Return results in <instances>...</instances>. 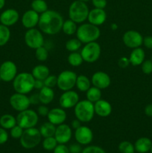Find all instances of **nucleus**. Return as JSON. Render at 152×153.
Listing matches in <instances>:
<instances>
[{"label": "nucleus", "mask_w": 152, "mask_h": 153, "mask_svg": "<svg viewBox=\"0 0 152 153\" xmlns=\"http://www.w3.org/2000/svg\"><path fill=\"white\" fill-rule=\"evenodd\" d=\"M63 22V16L58 12L47 10L40 14L38 26L40 31L44 34L54 35L62 30Z\"/></svg>", "instance_id": "obj_1"}, {"label": "nucleus", "mask_w": 152, "mask_h": 153, "mask_svg": "<svg viewBox=\"0 0 152 153\" xmlns=\"http://www.w3.org/2000/svg\"><path fill=\"white\" fill-rule=\"evenodd\" d=\"M35 79L31 73H20L13 80V88L16 93L28 94L34 89Z\"/></svg>", "instance_id": "obj_2"}, {"label": "nucleus", "mask_w": 152, "mask_h": 153, "mask_svg": "<svg viewBox=\"0 0 152 153\" xmlns=\"http://www.w3.org/2000/svg\"><path fill=\"white\" fill-rule=\"evenodd\" d=\"M77 38L82 43L96 41L101 35V31L98 26L89 23H83L77 28L76 31Z\"/></svg>", "instance_id": "obj_3"}, {"label": "nucleus", "mask_w": 152, "mask_h": 153, "mask_svg": "<svg viewBox=\"0 0 152 153\" xmlns=\"http://www.w3.org/2000/svg\"><path fill=\"white\" fill-rule=\"evenodd\" d=\"M74 112L76 118L81 123L90 122L95 114L94 103L87 100L79 101L74 107Z\"/></svg>", "instance_id": "obj_4"}, {"label": "nucleus", "mask_w": 152, "mask_h": 153, "mask_svg": "<svg viewBox=\"0 0 152 153\" xmlns=\"http://www.w3.org/2000/svg\"><path fill=\"white\" fill-rule=\"evenodd\" d=\"M89 12V7L86 2L75 0L69 6V17L76 23H82L87 19Z\"/></svg>", "instance_id": "obj_5"}, {"label": "nucleus", "mask_w": 152, "mask_h": 153, "mask_svg": "<svg viewBox=\"0 0 152 153\" xmlns=\"http://www.w3.org/2000/svg\"><path fill=\"white\" fill-rule=\"evenodd\" d=\"M42 135L40 130L35 127L24 129L22 136L19 138L21 146L27 149H33L40 144Z\"/></svg>", "instance_id": "obj_6"}, {"label": "nucleus", "mask_w": 152, "mask_h": 153, "mask_svg": "<svg viewBox=\"0 0 152 153\" xmlns=\"http://www.w3.org/2000/svg\"><path fill=\"white\" fill-rule=\"evenodd\" d=\"M16 124L23 129L33 128L37 126L39 120L38 114L31 109H26L20 111L16 117Z\"/></svg>", "instance_id": "obj_7"}, {"label": "nucleus", "mask_w": 152, "mask_h": 153, "mask_svg": "<svg viewBox=\"0 0 152 153\" xmlns=\"http://www.w3.org/2000/svg\"><path fill=\"white\" fill-rule=\"evenodd\" d=\"M101 49L97 42H91L85 44L80 52L83 61L87 63H94L98 61L101 55Z\"/></svg>", "instance_id": "obj_8"}, {"label": "nucleus", "mask_w": 152, "mask_h": 153, "mask_svg": "<svg viewBox=\"0 0 152 153\" xmlns=\"http://www.w3.org/2000/svg\"><path fill=\"white\" fill-rule=\"evenodd\" d=\"M77 74L71 70H63L58 76L57 86L63 91L72 90L76 85Z\"/></svg>", "instance_id": "obj_9"}, {"label": "nucleus", "mask_w": 152, "mask_h": 153, "mask_svg": "<svg viewBox=\"0 0 152 153\" xmlns=\"http://www.w3.org/2000/svg\"><path fill=\"white\" fill-rule=\"evenodd\" d=\"M25 44L29 48L36 49L37 48L43 46L44 44V37L42 31L37 28H30L26 31L25 34Z\"/></svg>", "instance_id": "obj_10"}, {"label": "nucleus", "mask_w": 152, "mask_h": 153, "mask_svg": "<svg viewBox=\"0 0 152 153\" xmlns=\"http://www.w3.org/2000/svg\"><path fill=\"white\" fill-rule=\"evenodd\" d=\"M17 75V67L11 61H6L0 65V79L4 82H10Z\"/></svg>", "instance_id": "obj_11"}, {"label": "nucleus", "mask_w": 152, "mask_h": 153, "mask_svg": "<svg viewBox=\"0 0 152 153\" xmlns=\"http://www.w3.org/2000/svg\"><path fill=\"white\" fill-rule=\"evenodd\" d=\"M122 40L127 47L134 49L140 47L142 45L143 37L139 31L135 30H129L124 34Z\"/></svg>", "instance_id": "obj_12"}, {"label": "nucleus", "mask_w": 152, "mask_h": 153, "mask_svg": "<svg viewBox=\"0 0 152 153\" xmlns=\"http://www.w3.org/2000/svg\"><path fill=\"white\" fill-rule=\"evenodd\" d=\"M9 102L12 108L19 112L26 110L31 105L29 97H27L26 94H19V93L13 94L10 97Z\"/></svg>", "instance_id": "obj_13"}, {"label": "nucleus", "mask_w": 152, "mask_h": 153, "mask_svg": "<svg viewBox=\"0 0 152 153\" xmlns=\"http://www.w3.org/2000/svg\"><path fill=\"white\" fill-rule=\"evenodd\" d=\"M79 102V96L77 92L69 90L63 91L59 99V104L63 109H69L74 108Z\"/></svg>", "instance_id": "obj_14"}, {"label": "nucleus", "mask_w": 152, "mask_h": 153, "mask_svg": "<svg viewBox=\"0 0 152 153\" xmlns=\"http://www.w3.org/2000/svg\"><path fill=\"white\" fill-rule=\"evenodd\" d=\"M75 138L80 145H88L92 141L93 133L90 128L81 126L75 131Z\"/></svg>", "instance_id": "obj_15"}, {"label": "nucleus", "mask_w": 152, "mask_h": 153, "mask_svg": "<svg viewBox=\"0 0 152 153\" xmlns=\"http://www.w3.org/2000/svg\"><path fill=\"white\" fill-rule=\"evenodd\" d=\"M72 136V131L69 126L63 123L56 127L54 137H55L58 143L66 144L71 140Z\"/></svg>", "instance_id": "obj_16"}, {"label": "nucleus", "mask_w": 152, "mask_h": 153, "mask_svg": "<svg viewBox=\"0 0 152 153\" xmlns=\"http://www.w3.org/2000/svg\"><path fill=\"white\" fill-rule=\"evenodd\" d=\"M91 83L94 87L104 90L108 88L111 83V79L107 73L102 71H98L92 76Z\"/></svg>", "instance_id": "obj_17"}, {"label": "nucleus", "mask_w": 152, "mask_h": 153, "mask_svg": "<svg viewBox=\"0 0 152 153\" xmlns=\"http://www.w3.org/2000/svg\"><path fill=\"white\" fill-rule=\"evenodd\" d=\"M19 14L16 10L13 8H8L4 10L0 15V22L6 26H12L18 22Z\"/></svg>", "instance_id": "obj_18"}, {"label": "nucleus", "mask_w": 152, "mask_h": 153, "mask_svg": "<svg viewBox=\"0 0 152 153\" xmlns=\"http://www.w3.org/2000/svg\"><path fill=\"white\" fill-rule=\"evenodd\" d=\"M66 113L63 108H54L49 110L47 115L49 122L55 126L64 123L66 120Z\"/></svg>", "instance_id": "obj_19"}, {"label": "nucleus", "mask_w": 152, "mask_h": 153, "mask_svg": "<svg viewBox=\"0 0 152 153\" xmlns=\"http://www.w3.org/2000/svg\"><path fill=\"white\" fill-rule=\"evenodd\" d=\"M89 23L94 25H101L107 19V13L104 9L93 8L89 10L87 17Z\"/></svg>", "instance_id": "obj_20"}, {"label": "nucleus", "mask_w": 152, "mask_h": 153, "mask_svg": "<svg viewBox=\"0 0 152 153\" xmlns=\"http://www.w3.org/2000/svg\"><path fill=\"white\" fill-rule=\"evenodd\" d=\"M40 14L34 10H28L23 13L22 17V24L25 28H33L38 25Z\"/></svg>", "instance_id": "obj_21"}, {"label": "nucleus", "mask_w": 152, "mask_h": 153, "mask_svg": "<svg viewBox=\"0 0 152 153\" xmlns=\"http://www.w3.org/2000/svg\"><path fill=\"white\" fill-rule=\"evenodd\" d=\"M95 114L101 117L110 116L112 113V105L109 102L104 100H99L94 104Z\"/></svg>", "instance_id": "obj_22"}, {"label": "nucleus", "mask_w": 152, "mask_h": 153, "mask_svg": "<svg viewBox=\"0 0 152 153\" xmlns=\"http://www.w3.org/2000/svg\"><path fill=\"white\" fill-rule=\"evenodd\" d=\"M145 54L144 49H142L141 47L136 48L133 49L130 55V64L134 67L139 66L145 61Z\"/></svg>", "instance_id": "obj_23"}, {"label": "nucleus", "mask_w": 152, "mask_h": 153, "mask_svg": "<svg viewBox=\"0 0 152 153\" xmlns=\"http://www.w3.org/2000/svg\"><path fill=\"white\" fill-rule=\"evenodd\" d=\"M152 141L150 138L146 137H139L134 143L135 151L138 153H147L151 151Z\"/></svg>", "instance_id": "obj_24"}, {"label": "nucleus", "mask_w": 152, "mask_h": 153, "mask_svg": "<svg viewBox=\"0 0 152 153\" xmlns=\"http://www.w3.org/2000/svg\"><path fill=\"white\" fill-rule=\"evenodd\" d=\"M38 94L40 103L43 105H49V103L53 101L54 98H55V92L52 88H48L46 86L40 90Z\"/></svg>", "instance_id": "obj_25"}, {"label": "nucleus", "mask_w": 152, "mask_h": 153, "mask_svg": "<svg viewBox=\"0 0 152 153\" xmlns=\"http://www.w3.org/2000/svg\"><path fill=\"white\" fill-rule=\"evenodd\" d=\"M31 74L35 79L45 80L50 75V70H49V67H46V65L40 64L32 69Z\"/></svg>", "instance_id": "obj_26"}, {"label": "nucleus", "mask_w": 152, "mask_h": 153, "mask_svg": "<svg viewBox=\"0 0 152 153\" xmlns=\"http://www.w3.org/2000/svg\"><path fill=\"white\" fill-rule=\"evenodd\" d=\"M16 125V119L13 115L5 114L0 117V126L4 129H10Z\"/></svg>", "instance_id": "obj_27"}, {"label": "nucleus", "mask_w": 152, "mask_h": 153, "mask_svg": "<svg viewBox=\"0 0 152 153\" xmlns=\"http://www.w3.org/2000/svg\"><path fill=\"white\" fill-rule=\"evenodd\" d=\"M91 84L92 83L89 78L84 75H80L77 76L75 86L81 92H86L91 87Z\"/></svg>", "instance_id": "obj_28"}, {"label": "nucleus", "mask_w": 152, "mask_h": 153, "mask_svg": "<svg viewBox=\"0 0 152 153\" xmlns=\"http://www.w3.org/2000/svg\"><path fill=\"white\" fill-rule=\"evenodd\" d=\"M39 130H40L42 137H43L44 138L45 137H53V136H55L56 126L50 122H46L42 124Z\"/></svg>", "instance_id": "obj_29"}, {"label": "nucleus", "mask_w": 152, "mask_h": 153, "mask_svg": "<svg viewBox=\"0 0 152 153\" xmlns=\"http://www.w3.org/2000/svg\"><path fill=\"white\" fill-rule=\"evenodd\" d=\"M86 100L92 103L96 102L101 98V91L96 87H90L86 92Z\"/></svg>", "instance_id": "obj_30"}, {"label": "nucleus", "mask_w": 152, "mask_h": 153, "mask_svg": "<svg viewBox=\"0 0 152 153\" xmlns=\"http://www.w3.org/2000/svg\"><path fill=\"white\" fill-rule=\"evenodd\" d=\"M77 29V23L72 19H67V20L64 21L63 23L62 31L66 35H72V34H75Z\"/></svg>", "instance_id": "obj_31"}, {"label": "nucleus", "mask_w": 152, "mask_h": 153, "mask_svg": "<svg viewBox=\"0 0 152 153\" xmlns=\"http://www.w3.org/2000/svg\"><path fill=\"white\" fill-rule=\"evenodd\" d=\"M67 61H68V63L70 65L72 66V67H77L81 65L83 60L82 58L80 53L77 52H73L69 55L68 58H67Z\"/></svg>", "instance_id": "obj_32"}, {"label": "nucleus", "mask_w": 152, "mask_h": 153, "mask_svg": "<svg viewBox=\"0 0 152 153\" xmlns=\"http://www.w3.org/2000/svg\"><path fill=\"white\" fill-rule=\"evenodd\" d=\"M31 6V9L39 14H41L48 10V4L45 0H33Z\"/></svg>", "instance_id": "obj_33"}, {"label": "nucleus", "mask_w": 152, "mask_h": 153, "mask_svg": "<svg viewBox=\"0 0 152 153\" xmlns=\"http://www.w3.org/2000/svg\"><path fill=\"white\" fill-rule=\"evenodd\" d=\"M10 37V31L6 25L0 24V46L7 44Z\"/></svg>", "instance_id": "obj_34"}, {"label": "nucleus", "mask_w": 152, "mask_h": 153, "mask_svg": "<svg viewBox=\"0 0 152 153\" xmlns=\"http://www.w3.org/2000/svg\"><path fill=\"white\" fill-rule=\"evenodd\" d=\"M81 42L77 38H72L67 40L65 47L66 50H68L70 52H77L81 46Z\"/></svg>", "instance_id": "obj_35"}, {"label": "nucleus", "mask_w": 152, "mask_h": 153, "mask_svg": "<svg viewBox=\"0 0 152 153\" xmlns=\"http://www.w3.org/2000/svg\"><path fill=\"white\" fill-rule=\"evenodd\" d=\"M58 143L55 137H45L43 140V147L45 150L47 151H52L55 149V148L58 146Z\"/></svg>", "instance_id": "obj_36"}, {"label": "nucleus", "mask_w": 152, "mask_h": 153, "mask_svg": "<svg viewBox=\"0 0 152 153\" xmlns=\"http://www.w3.org/2000/svg\"><path fill=\"white\" fill-rule=\"evenodd\" d=\"M119 150L121 153H134L135 152V148L134 144L131 143L130 141H122L119 145Z\"/></svg>", "instance_id": "obj_37"}, {"label": "nucleus", "mask_w": 152, "mask_h": 153, "mask_svg": "<svg viewBox=\"0 0 152 153\" xmlns=\"http://www.w3.org/2000/svg\"><path fill=\"white\" fill-rule=\"evenodd\" d=\"M35 57L40 62H43L46 61L48 59L49 57V52H48L47 49L44 46H40V47L37 48L35 49Z\"/></svg>", "instance_id": "obj_38"}, {"label": "nucleus", "mask_w": 152, "mask_h": 153, "mask_svg": "<svg viewBox=\"0 0 152 153\" xmlns=\"http://www.w3.org/2000/svg\"><path fill=\"white\" fill-rule=\"evenodd\" d=\"M10 134L11 137L14 139H19L22 136V133H23L24 129L21 126H19V125L16 124L15 126H13V128H10Z\"/></svg>", "instance_id": "obj_39"}, {"label": "nucleus", "mask_w": 152, "mask_h": 153, "mask_svg": "<svg viewBox=\"0 0 152 153\" xmlns=\"http://www.w3.org/2000/svg\"><path fill=\"white\" fill-rule=\"evenodd\" d=\"M43 82H44L45 86L48 87V88H53L54 87L57 85L58 76H56L55 75H49L45 80H43Z\"/></svg>", "instance_id": "obj_40"}, {"label": "nucleus", "mask_w": 152, "mask_h": 153, "mask_svg": "<svg viewBox=\"0 0 152 153\" xmlns=\"http://www.w3.org/2000/svg\"><path fill=\"white\" fill-rule=\"evenodd\" d=\"M142 71L144 74L149 75L152 73V61L151 60H145L142 62Z\"/></svg>", "instance_id": "obj_41"}, {"label": "nucleus", "mask_w": 152, "mask_h": 153, "mask_svg": "<svg viewBox=\"0 0 152 153\" xmlns=\"http://www.w3.org/2000/svg\"><path fill=\"white\" fill-rule=\"evenodd\" d=\"M81 153H106L101 147L98 146H89L82 150Z\"/></svg>", "instance_id": "obj_42"}, {"label": "nucleus", "mask_w": 152, "mask_h": 153, "mask_svg": "<svg viewBox=\"0 0 152 153\" xmlns=\"http://www.w3.org/2000/svg\"><path fill=\"white\" fill-rule=\"evenodd\" d=\"M8 140V133L6 129L0 127V145L4 144Z\"/></svg>", "instance_id": "obj_43"}, {"label": "nucleus", "mask_w": 152, "mask_h": 153, "mask_svg": "<svg viewBox=\"0 0 152 153\" xmlns=\"http://www.w3.org/2000/svg\"><path fill=\"white\" fill-rule=\"evenodd\" d=\"M53 151L54 153H70L69 147H67L65 144H60V143H58Z\"/></svg>", "instance_id": "obj_44"}, {"label": "nucleus", "mask_w": 152, "mask_h": 153, "mask_svg": "<svg viewBox=\"0 0 152 153\" xmlns=\"http://www.w3.org/2000/svg\"><path fill=\"white\" fill-rule=\"evenodd\" d=\"M49 108L46 106V105H43L42 104L41 105L39 106L37 108V114L38 115H40L42 117H46L49 114Z\"/></svg>", "instance_id": "obj_45"}, {"label": "nucleus", "mask_w": 152, "mask_h": 153, "mask_svg": "<svg viewBox=\"0 0 152 153\" xmlns=\"http://www.w3.org/2000/svg\"><path fill=\"white\" fill-rule=\"evenodd\" d=\"M92 4L95 8L104 9L107 6V0H91Z\"/></svg>", "instance_id": "obj_46"}, {"label": "nucleus", "mask_w": 152, "mask_h": 153, "mask_svg": "<svg viewBox=\"0 0 152 153\" xmlns=\"http://www.w3.org/2000/svg\"><path fill=\"white\" fill-rule=\"evenodd\" d=\"M130 64V61L129 58H126V57H122L119 59L118 61V65L121 68H126L129 66Z\"/></svg>", "instance_id": "obj_47"}, {"label": "nucleus", "mask_w": 152, "mask_h": 153, "mask_svg": "<svg viewBox=\"0 0 152 153\" xmlns=\"http://www.w3.org/2000/svg\"><path fill=\"white\" fill-rule=\"evenodd\" d=\"M70 153H81L82 152V148L80 146V143H73V144L70 145L69 147Z\"/></svg>", "instance_id": "obj_48"}, {"label": "nucleus", "mask_w": 152, "mask_h": 153, "mask_svg": "<svg viewBox=\"0 0 152 153\" xmlns=\"http://www.w3.org/2000/svg\"><path fill=\"white\" fill-rule=\"evenodd\" d=\"M142 44L147 49H152V36H146L143 38Z\"/></svg>", "instance_id": "obj_49"}, {"label": "nucleus", "mask_w": 152, "mask_h": 153, "mask_svg": "<svg viewBox=\"0 0 152 153\" xmlns=\"http://www.w3.org/2000/svg\"><path fill=\"white\" fill-rule=\"evenodd\" d=\"M29 101L31 105H38L40 102V97H39L38 94H35L31 95L29 97Z\"/></svg>", "instance_id": "obj_50"}, {"label": "nucleus", "mask_w": 152, "mask_h": 153, "mask_svg": "<svg viewBox=\"0 0 152 153\" xmlns=\"http://www.w3.org/2000/svg\"><path fill=\"white\" fill-rule=\"evenodd\" d=\"M45 86L43 80H39V79H35L34 82V88L37 90H40Z\"/></svg>", "instance_id": "obj_51"}, {"label": "nucleus", "mask_w": 152, "mask_h": 153, "mask_svg": "<svg viewBox=\"0 0 152 153\" xmlns=\"http://www.w3.org/2000/svg\"><path fill=\"white\" fill-rule=\"evenodd\" d=\"M71 126H72V128H74L75 130H76L77 128H78L79 127L81 126V122H80L78 119L76 118V119L73 120L72 121Z\"/></svg>", "instance_id": "obj_52"}, {"label": "nucleus", "mask_w": 152, "mask_h": 153, "mask_svg": "<svg viewBox=\"0 0 152 153\" xmlns=\"http://www.w3.org/2000/svg\"><path fill=\"white\" fill-rule=\"evenodd\" d=\"M145 114L148 117H152V104H148L145 108Z\"/></svg>", "instance_id": "obj_53"}, {"label": "nucleus", "mask_w": 152, "mask_h": 153, "mask_svg": "<svg viewBox=\"0 0 152 153\" xmlns=\"http://www.w3.org/2000/svg\"><path fill=\"white\" fill-rule=\"evenodd\" d=\"M110 28H111V29L113 30V31H116L118 28V25L116 23H112L111 25H110Z\"/></svg>", "instance_id": "obj_54"}, {"label": "nucleus", "mask_w": 152, "mask_h": 153, "mask_svg": "<svg viewBox=\"0 0 152 153\" xmlns=\"http://www.w3.org/2000/svg\"><path fill=\"white\" fill-rule=\"evenodd\" d=\"M4 4H5V0H0V10L4 7Z\"/></svg>", "instance_id": "obj_55"}, {"label": "nucleus", "mask_w": 152, "mask_h": 153, "mask_svg": "<svg viewBox=\"0 0 152 153\" xmlns=\"http://www.w3.org/2000/svg\"><path fill=\"white\" fill-rule=\"evenodd\" d=\"M79 1H84V2H86V1H90V0H79Z\"/></svg>", "instance_id": "obj_56"}, {"label": "nucleus", "mask_w": 152, "mask_h": 153, "mask_svg": "<svg viewBox=\"0 0 152 153\" xmlns=\"http://www.w3.org/2000/svg\"><path fill=\"white\" fill-rule=\"evenodd\" d=\"M151 152L152 153V146H151Z\"/></svg>", "instance_id": "obj_57"}, {"label": "nucleus", "mask_w": 152, "mask_h": 153, "mask_svg": "<svg viewBox=\"0 0 152 153\" xmlns=\"http://www.w3.org/2000/svg\"><path fill=\"white\" fill-rule=\"evenodd\" d=\"M151 61H152V56H151Z\"/></svg>", "instance_id": "obj_58"}, {"label": "nucleus", "mask_w": 152, "mask_h": 153, "mask_svg": "<svg viewBox=\"0 0 152 153\" xmlns=\"http://www.w3.org/2000/svg\"><path fill=\"white\" fill-rule=\"evenodd\" d=\"M0 23H1V22H0Z\"/></svg>", "instance_id": "obj_59"}, {"label": "nucleus", "mask_w": 152, "mask_h": 153, "mask_svg": "<svg viewBox=\"0 0 152 153\" xmlns=\"http://www.w3.org/2000/svg\"><path fill=\"white\" fill-rule=\"evenodd\" d=\"M0 65H1V64H0Z\"/></svg>", "instance_id": "obj_60"}]
</instances>
